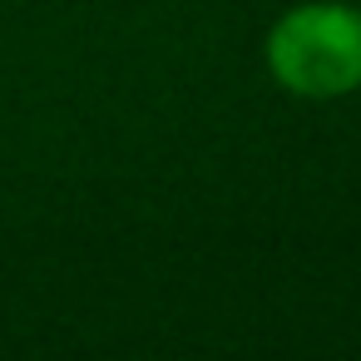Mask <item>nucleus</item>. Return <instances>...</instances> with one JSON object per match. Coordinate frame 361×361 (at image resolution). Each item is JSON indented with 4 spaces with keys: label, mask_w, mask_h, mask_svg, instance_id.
I'll return each instance as SVG.
<instances>
[{
    "label": "nucleus",
    "mask_w": 361,
    "mask_h": 361,
    "mask_svg": "<svg viewBox=\"0 0 361 361\" xmlns=\"http://www.w3.org/2000/svg\"><path fill=\"white\" fill-rule=\"evenodd\" d=\"M267 60L297 94H346L361 85V16L346 6H302L272 30Z\"/></svg>",
    "instance_id": "nucleus-1"
}]
</instances>
